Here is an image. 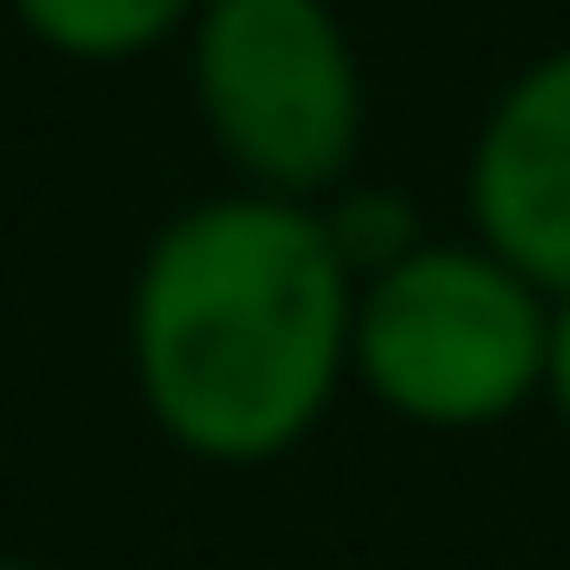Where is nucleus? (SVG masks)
I'll list each match as a JSON object with an SVG mask.
<instances>
[{
  "label": "nucleus",
  "instance_id": "obj_8",
  "mask_svg": "<svg viewBox=\"0 0 570 570\" xmlns=\"http://www.w3.org/2000/svg\"><path fill=\"white\" fill-rule=\"evenodd\" d=\"M0 570H53V561H18V552H0Z\"/></svg>",
  "mask_w": 570,
  "mask_h": 570
},
{
  "label": "nucleus",
  "instance_id": "obj_4",
  "mask_svg": "<svg viewBox=\"0 0 570 570\" xmlns=\"http://www.w3.org/2000/svg\"><path fill=\"white\" fill-rule=\"evenodd\" d=\"M463 214L525 285L570 294V45L508 71L463 151Z\"/></svg>",
  "mask_w": 570,
  "mask_h": 570
},
{
  "label": "nucleus",
  "instance_id": "obj_2",
  "mask_svg": "<svg viewBox=\"0 0 570 570\" xmlns=\"http://www.w3.org/2000/svg\"><path fill=\"white\" fill-rule=\"evenodd\" d=\"M543 330L552 294L490 258L472 232L419 240L410 258L356 285L347 383L401 428L472 436L543 401Z\"/></svg>",
  "mask_w": 570,
  "mask_h": 570
},
{
  "label": "nucleus",
  "instance_id": "obj_6",
  "mask_svg": "<svg viewBox=\"0 0 570 570\" xmlns=\"http://www.w3.org/2000/svg\"><path fill=\"white\" fill-rule=\"evenodd\" d=\"M321 223H330V240H338V258H347L356 285L383 276L392 258H410V249L428 240L401 187H338V196H321Z\"/></svg>",
  "mask_w": 570,
  "mask_h": 570
},
{
  "label": "nucleus",
  "instance_id": "obj_5",
  "mask_svg": "<svg viewBox=\"0 0 570 570\" xmlns=\"http://www.w3.org/2000/svg\"><path fill=\"white\" fill-rule=\"evenodd\" d=\"M205 0H18V18L45 36V45H62V53H89V62H107V53H142V45H160L178 18H196Z\"/></svg>",
  "mask_w": 570,
  "mask_h": 570
},
{
  "label": "nucleus",
  "instance_id": "obj_3",
  "mask_svg": "<svg viewBox=\"0 0 570 570\" xmlns=\"http://www.w3.org/2000/svg\"><path fill=\"white\" fill-rule=\"evenodd\" d=\"M205 134L258 196L321 205L356 169L365 71L330 0H205L187 18Z\"/></svg>",
  "mask_w": 570,
  "mask_h": 570
},
{
  "label": "nucleus",
  "instance_id": "obj_1",
  "mask_svg": "<svg viewBox=\"0 0 570 570\" xmlns=\"http://www.w3.org/2000/svg\"><path fill=\"white\" fill-rule=\"evenodd\" d=\"M356 276L294 196H205L169 214L134 267V392L151 428L223 472L294 454L347 392Z\"/></svg>",
  "mask_w": 570,
  "mask_h": 570
},
{
  "label": "nucleus",
  "instance_id": "obj_7",
  "mask_svg": "<svg viewBox=\"0 0 570 570\" xmlns=\"http://www.w3.org/2000/svg\"><path fill=\"white\" fill-rule=\"evenodd\" d=\"M543 410L570 428V294H552V330H543Z\"/></svg>",
  "mask_w": 570,
  "mask_h": 570
}]
</instances>
